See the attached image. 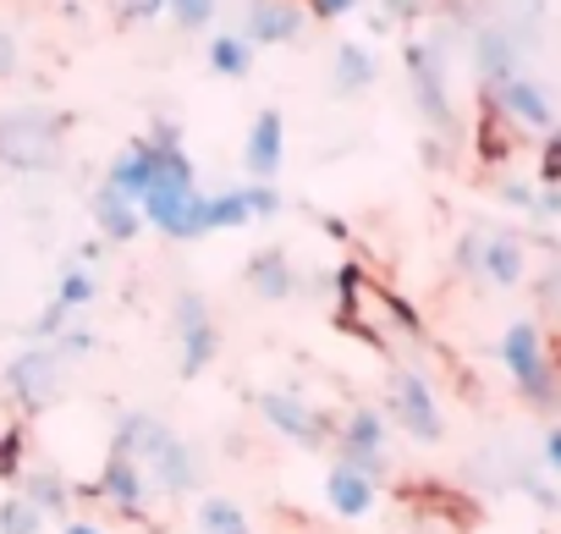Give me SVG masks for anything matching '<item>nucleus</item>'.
Returning a JSON list of instances; mask_svg holds the SVG:
<instances>
[{
	"instance_id": "f257e3e1",
	"label": "nucleus",
	"mask_w": 561,
	"mask_h": 534,
	"mask_svg": "<svg viewBox=\"0 0 561 534\" xmlns=\"http://www.w3.org/2000/svg\"><path fill=\"white\" fill-rule=\"evenodd\" d=\"M116 452H127L138 463V474H144V485L154 496H187V490H198V457H193V446L171 424H160L154 413H127L116 424Z\"/></svg>"
},
{
	"instance_id": "f03ea898",
	"label": "nucleus",
	"mask_w": 561,
	"mask_h": 534,
	"mask_svg": "<svg viewBox=\"0 0 561 534\" xmlns=\"http://www.w3.org/2000/svg\"><path fill=\"white\" fill-rule=\"evenodd\" d=\"M176 122H160L154 127V177H149V193L138 198V215L149 226H160L165 237L176 242H193V209H198V188H193V160L182 155L176 144Z\"/></svg>"
},
{
	"instance_id": "7ed1b4c3",
	"label": "nucleus",
	"mask_w": 561,
	"mask_h": 534,
	"mask_svg": "<svg viewBox=\"0 0 561 534\" xmlns=\"http://www.w3.org/2000/svg\"><path fill=\"white\" fill-rule=\"evenodd\" d=\"M67 133H72V116L56 111V105H12L0 116V166L12 171H61L67 166Z\"/></svg>"
},
{
	"instance_id": "20e7f679",
	"label": "nucleus",
	"mask_w": 561,
	"mask_h": 534,
	"mask_svg": "<svg viewBox=\"0 0 561 534\" xmlns=\"http://www.w3.org/2000/svg\"><path fill=\"white\" fill-rule=\"evenodd\" d=\"M501 364H506V375L517 380V391L534 408H556L561 402V386H556V370L545 359V337H539L534 320H512L501 331Z\"/></svg>"
},
{
	"instance_id": "39448f33",
	"label": "nucleus",
	"mask_w": 561,
	"mask_h": 534,
	"mask_svg": "<svg viewBox=\"0 0 561 534\" xmlns=\"http://www.w3.org/2000/svg\"><path fill=\"white\" fill-rule=\"evenodd\" d=\"M67 359L56 353V348H23L12 364H7V391L18 397V408L23 413H39V408H50L61 391H67Z\"/></svg>"
},
{
	"instance_id": "423d86ee",
	"label": "nucleus",
	"mask_w": 561,
	"mask_h": 534,
	"mask_svg": "<svg viewBox=\"0 0 561 534\" xmlns=\"http://www.w3.org/2000/svg\"><path fill=\"white\" fill-rule=\"evenodd\" d=\"M280 209V193L270 182H248V188H220L215 198L198 193V209H193V237L204 231H237L248 220H264Z\"/></svg>"
},
{
	"instance_id": "0eeeda50",
	"label": "nucleus",
	"mask_w": 561,
	"mask_h": 534,
	"mask_svg": "<svg viewBox=\"0 0 561 534\" xmlns=\"http://www.w3.org/2000/svg\"><path fill=\"white\" fill-rule=\"evenodd\" d=\"M259 419L275 430V435H287L293 446H304V452H325L331 441H336V424L320 413V408H309L304 397H293V391H259Z\"/></svg>"
},
{
	"instance_id": "6e6552de",
	"label": "nucleus",
	"mask_w": 561,
	"mask_h": 534,
	"mask_svg": "<svg viewBox=\"0 0 561 534\" xmlns=\"http://www.w3.org/2000/svg\"><path fill=\"white\" fill-rule=\"evenodd\" d=\"M336 463L375 485L386 479V413L380 408H353L336 424Z\"/></svg>"
},
{
	"instance_id": "1a4fd4ad",
	"label": "nucleus",
	"mask_w": 561,
	"mask_h": 534,
	"mask_svg": "<svg viewBox=\"0 0 561 534\" xmlns=\"http://www.w3.org/2000/svg\"><path fill=\"white\" fill-rule=\"evenodd\" d=\"M386 408H391V419L413 435V441H424V446H435L440 435H446V419H440V408H435V391H430V380L419 375V370H391V397H386Z\"/></svg>"
},
{
	"instance_id": "9d476101",
	"label": "nucleus",
	"mask_w": 561,
	"mask_h": 534,
	"mask_svg": "<svg viewBox=\"0 0 561 534\" xmlns=\"http://www.w3.org/2000/svg\"><path fill=\"white\" fill-rule=\"evenodd\" d=\"M171 331H176V342H182V375H187V380L204 375V370L215 364V353H220V337H215V320H209L204 293H176V304H171Z\"/></svg>"
},
{
	"instance_id": "9b49d317",
	"label": "nucleus",
	"mask_w": 561,
	"mask_h": 534,
	"mask_svg": "<svg viewBox=\"0 0 561 534\" xmlns=\"http://www.w3.org/2000/svg\"><path fill=\"white\" fill-rule=\"evenodd\" d=\"M402 67H408V78H413V100H419L424 122L440 127V133H451V94H446L440 56H435L430 45H408V50H402Z\"/></svg>"
},
{
	"instance_id": "f8f14e48",
	"label": "nucleus",
	"mask_w": 561,
	"mask_h": 534,
	"mask_svg": "<svg viewBox=\"0 0 561 534\" xmlns=\"http://www.w3.org/2000/svg\"><path fill=\"white\" fill-rule=\"evenodd\" d=\"M242 39L248 45H293V39H304V0H248Z\"/></svg>"
},
{
	"instance_id": "ddd939ff",
	"label": "nucleus",
	"mask_w": 561,
	"mask_h": 534,
	"mask_svg": "<svg viewBox=\"0 0 561 534\" xmlns=\"http://www.w3.org/2000/svg\"><path fill=\"white\" fill-rule=\"evenodd\" d=\"M94 496H100V501H111V507H116V512H127V518H144L154 490L144 485L138 463H133L127 452H116V446H111V457H105V474H100Z\"/></svg>"
},
{
	"instance_id": "4468645a",
	"label": "nucleus",
	"mask_w": 561,
	"mask_h": 534,
	"mask_svg": "<svg viewBox=\"0 0 561 534\" xmlns=\"http://www.w3.org/2000/svg\"><path fill=\"white\" fill-rule=\"evenodd\" d=\"M473 276H484L490 287H517L523 282V237L517 231H479Z\"/></svg>"
},
{
	"instance_id": "2eb2a0df",
	"label": "nucleus",
	"mask_w": 561,
	"mask_h": 534,
	"mask_svg": "<svg viewBox=\"0 0 561 534\" xmlns=\"http://www.w3.org/2000/svg\"><path fill=\"white\" fill-rule=\"evenodd\" d=\"M280 144H287V122H280V111H259L253 127H248V144H242V166H248L253 182H275L280 155H287Z\"/></svg>"
},
{
	"instance_id": "dca6fc26",
	"label": "nucleus",
	"mask_w": 561,
	"mask_h": 534,
	"mask_svg": "<svg viewBox=\"0 0 561 534\" xmlns=\"http://www.w3.org/2000/svg\"><path fill=\"white\" fill-rule=\"evenodd\" d=\"M473 67H479V78H484V94H495L501 83H512V78H517V34L501 29V23L479 29V39H473Z\"/></svg>"
},
{
	"instance_id": "f3484780",
	"label": "nucleus",
	"mask_w": 561,
	"mask_h": 534,
	"mask_svg": "<svg viewBox=\"0 0 561 534\" xmlns=\"http://www.w3.org/2000/svg\"><path fill=\"white\" fill-rule=\"evenodd\" d=\"M490 105H495V111H506V116H512V122H523V127H539V133H550V122H556L550 94H545L539 83H528L523 72H517L512 83H501V89L490 94Z\"/></svg>"
},
{
	"instance_id": "a211bd4d",
	"label": "nucleus",
	"mask_w": 561,
	"mask_h": 534,
	"mask_svg": "<svg viewBox=\"0 0 561 534\" xmlns=\"http://www.w3.org/2000/svg\"><path fill=\"white\" fill-rule=\"evenodd\" d=\"M242 276H248V287H253L259 298H270V304H280V298L298 293V271H293L287 248H259V253L248 259Z\"/></svg>"
},
{
	"instance_id": "6ab92c4d",
	"label": "nucleus",
	"mask_w": 561,
	"mask_h": 534,
	"mask_svg": "<svg viewBox=\"0 0 561 534\" xmlns=\"http://www.w3.org/2000/svg\"><path fill=\"white\" fill-rule=\"evenodd\" d=\"M375 496H380L375 479H364V474L331 463V474H325V501H331L336 518H369V512H375Z\"/></svg>"
},
{
	"instance_id": "aec40b11",
	"label": "nucleus",
	"mask_w": 561,
	"mask_h": 534,
	"mask_svg": "<svg viewBox=\"0 0 561 534\" xmlns=\"http://www.w3.org/2000/svg\"><path fill=\"white\" fill-rule=\"evenodd\" d=\"M149 177H154V149H149V144H127V149L111 160L105 188H111V193H122L127 204H138V198L149 193Z\"/></svg>"
},
{
	"instance_id": "412c9836",
	"label": "nucleus",
	"mask_w": 561,
	"mask_h": 534,
	"mask_svg": "<svg viewBox=\"0 0 561 534\" xmlns=\"http://www.w3.org/2000/svg\"><path fill=\"white\" fill-rule=\"evenodd\" d=\"M94 220H100V231L111 237V242H133L138 231H144V215H138V204H127L122 193H111L105 182L94 188Z\"/></svg>"
},
{
	"instance_id": "4be33fe9",
	"label": "nucleus",
	"mask_w": 561,
	"mask_h": 534,
	"mask_svg": "<svg viewBox=\"0 0 561 534\" xmlns=\"http://www.w3.org/2000/svg\"><path fill=\"white\" fill-rule=\"evenodd\" d=\"M375 78H380V61L364 45H342L336 50V67H331L336 94H364V89H375Z\"/></svg>"
},
{
	"instance_id": "5701e85b",
	"label": "nucleus",
	"mask_w": 561,
	"mask_h": 534,
	"mask_svg": "<svg viewBox=\"0 0 561 534\" xmlns=\"http://www.w3.org/2000/svg\"><path fill=\"white\" fill-rule=\"evenodd\" d=\"M94 293H100L94 264H78V259H67V264H61V282H56V304L72 315V309H89V304H94Z\"/></svg>"
},
{
	"instance_id": "b1692460",
	"label": "nucleus",
	"mask_w": 561,
	"mask_h": 534,
	"mask_svg": "<svg viewBox=\"0 0 561 534\" xmlns=\"http://www.w3.org/2000/svg\"><path fill=\"white\" fill-rule=\"evenodd\" d=\"M204 56H209V72H220V78H248L253 72V45L242 34H215Z\"/></svg>"
},
{
	"instance_id": "393cba45",
	"label": "nucleus",
	"mask_w": 561,
	"mask_h": 534,
	"mask_svg": "<svg viewBox=\"0 0 561 534\" xmlns=\"http://www.w3.org/2000/svg\"><path fill=\"white\" fill-rule=\"evenodd\" d=\"M198 534H253L248 512L226 496H204L198 501Z\"/></svg>"
},
{
	"instance_id": "a878e982",
	"label": "nucleus",
	"mask_w": 561,
	"mask_h": 534,
	"mask_svg": "<svg viewBox=\"0 0 561 534\" xmlns=\"http://www.w3.org/2000/svg\"><path fill=\"white\" fill-rule=\"evenodd\" d=\"M23 496H28V501H34V507H39L45 518H61V512L72 507V490H67V479H61L56 468H34V474H28V490H23Z\"/></svg>"
},
{
	"instance_id": "bb28decb",
	"label": "nucleus",
	"mask_w": 561,
	"mask_h": 534,
	"mask_svg": "<svg viewBox=\"0 0 561 534\" xmlns=\"http://www.w3.org/2000/svg\"><path fill=\"white\" fill-rule=\"evenodd\" d=\"M39 529H45V512L28 496H7V501H0V534H39Z\"/></svg>"
},
{
	"instance_id": "cd10ccee",
	"label": "nucleus",
	"mask_w": 561,
	"mask_h": 534,
	"mask_svg": "<svg viewBox=\"0 0 561 534\" xmlns=\"http://www.w3.org/2000/svg\"><path fill=\"white\" fill-rule=\"evenodd\" d=\"M220 12V0H165V18L182 29V34H204Z\"/></svg>"
},
{
	"instance_id": "c85d7f7f",
	"label": "nucleus",
	"mask_w": 561,
	"mask_h": 534,
	"mask_svg": "<svg viewBox=\"0 0 561 534\" xmlns=\"http://www.w3.org/2000/svg\"><path fill=\"white\" fill-rule=\"evenodd\" d=\"M61 331H67V309H61V304L50 298V304H45V315H39V320L28 326V342H34V348H50V342H56Z\"/></svg>"
},
{
	"instance_id": "c756f323",
	"label": "nucleus",
	"mask_w": 561,
	"mask_h": 534,
	"mask_svg": "<svg viewBox=\"0 0 561 534\" xmlns=\"http://www.w3.org/2000/svg\"><path fill=\"white\" fill-rule=\"evenodd\" d=\"M18 474H23V424L0 435V479H18Z\"/></svg>"
},
{
	"instance_id": "7c9ffc66",
	"label": "nucleus",
	"mask_w": 561,
	"mask_h": 534,
	"mask_svg": "<svg viewBox=\"0 0 561 534\" xmlns=\"http://www.w3.org/2000/svg\"><path fill=\"white\" fill-rule=\"evenodd\" d=\"M50 348H56V353H61V359L72 364V359H89V353H94V337H89V331H72V326H67V331H61V337H56Z\"/></svg>"
},
{
	"instance_id": "2f4dec72",
	"label": "nucleus",
	"mask_w": 561,
	"mask_h": 534,
	"mask_svg": "<svg viewBox=\"0 0 561 534\" xmlns=\"http://www.w3.org/2000/svg\"><path fill=\"white\" fill-rule=\"evenodd\" d=\"M539 7H545V0H495V12H501L506 23H534ZM506 23H501V29H506Z\"/></svg>"
},
{
	"instance_id": "473e14b6",
	"label": "nucleus",
	"mask_w": 561,
	"mask_h": 534,
	"mask_svg": "<svg viewBox=\"0 0 561 534\" xmlns=\"http://www.w3.org/2000/svg\"><path fill=\"white\" fill-rule=\"evenodd\" d=\"M539 171H545V188H561V133H550V144H545V160H539Z\"/></svg>"
},
{
	"instance_id": "72a5a7b5",
	"label": "nucleus",
	"mask_w": 561,
	"mask_h": 534,
	"mask_svg": "<svg viewBox=\"0 0 561 534\" xmlns=\"http://www.w3.org/2000/svg\"><path fill=\"white\" fill-rule=\"evenodd\" d=\"M353 7H358V0H309V12H314V18H347Z\"/></svg>"
},
{
	"instance_id": "f704fd0d",
	"label": "nucleus",
	"mask_w": 561,
	"mask_h": 534,
	"mask_svg": "<svg viewBox=\"0 0 561 534\" xmlns=\"http://www.w3.org/2000/svg\"><path fill=\"white\" fill-rule=\"evenodd\" d=\"M501 198H506V204H517V209H534V198H539V193H534V188H523V182H506V188H501Z\"/></svg>"
},
{
	"instance_id": "c9c22d12",
	"label": "nucleus",
	"mask_w": 561,
	"mask_h": 534,
	"mask_svg": "<svg viewBox=\"0 0 561 534\" xmlns=\"http://www.w3.org/2000/svg\"><path fill=\"white\" fill-rule=\"evenodd\" d=\"M122 7H127V18L144 23V18H160V12H165V0H122Z\"/></svg>"
},
{
	"instance_id": "e433bc0d",
	"label": "nucleus",
	"mask_w": 561,
	"mask_h": 534,
	"mask_svg": "<svg viewBox=\"0 0 561 534\" xmlns=\"http://www.w3.org/2000/svg\"><path fill=\"white\" fill-rule=\"evenodd\" d=\"M545 468H556V474H561V424H556V430H545Z\"/></svg>"
},
{
	"instance_id": "4c0bfd02",
	"label": "nucleus",
	"mask_w": 561,
	"mask_h": 534,
	"mask_svg": "<svg viewBox=\"0 0 561 534\" xmlns=\"http://www.w3.org/2000/svg\"><path fill=\"white\" fill-rule=\"evenodd\" d=\"M18 72V45H12V34H0V78H12Z\"/></svg>"
},
{
	"instance_id": "58836bf2",
	"label": "nucleus",
	"mask_w": 561,
	"mask_h": 534,
	"mask_svg": "<svg viewBox=\"0 0 561 534\" xmlns=\"http://www.w3.org/2000/svg\"><path fill=\"white\" fill-rule=\"evenodd\" d=\"M61 534H105V529H100V523H89V518H67V523H61Z\"/></svg>"
},
{
	"instance_id": "ea45409f",
	"label": "nucleus",
	"mask_w": 561,
	"mask_h": 534,
	"mask_svg": "<svg viewBox=\"0 0 561 534\" xmlns=\"http://www.w3.org/2000/svg\"><path fill=\"white\" fill-rule=\"evenodd\" d=\"M419 7L424 0H386V12H397V18H419Z\"/></svg>"
}]
</instances>
